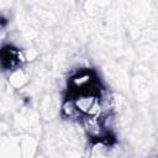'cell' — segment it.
<instances>
[{"mask_svg": "<svg viewBox=\"0 0 158 158\" xmlns=\"http://www.w3.org/2000/svg\"><path fill=\"white\" fill-rule=\"evenodd\" d=\"M2 64L6 68H14L20 63V53L14 48H4L2 49Z\"/></svg>", "mask_w": 158, "mask_h": 158, "instance_id": "6da1fadb", "label": "cell"}]
</instances>
